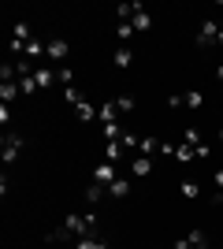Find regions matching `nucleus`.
I'll list each match as a JSON object with an SVG mask.
<instances>
[{"label":"nucleus","instance_id":"1","mask_svg":"<svg viewBox=\"0 0 223 249\" xmlns=\"http://www.w3.org/2000/svg\"><path fill=\"white\" fill-rule=\"evenodd\" d=\"M97 231V212H82V216H67L64 227L56 231L49 242H60V238H93Z\"/></svg>","mask_w":223,"mask_h":249},{"label":"nucleus","instance_id":"2","mask_svg":"<svg viewBox=\"0 0 223 249\" xmlns=\"http://www.w3.org/2000/svg\"><path fill=\"white\" fill-rule=\"evenodd\" d=\"M34 41V30H30V22H15V26H11V52H26V45H30Z\"/></svg>","mask_w":223,"mask_h":249},{"label":"nucleus","instance_id":"3","mask_svg":"<svg viewBox=\"0 0 223 249\" xmlns=\"http://www.w3.org/2000/svg\"><path fill=\"white\" fill-rule=\"evenodd\" d=\"M19 153H22V138L19 134H8V138H4V164H15Z\"/></svg>","mask_w":223,"mask_h":249},{"label":"nucleus","instance_id":"4","mask_svg":"<svg viewBox=\"0 0 223 249\" xmlns=\"http://www.w3.org/2000/svg\"><path fill=\"white\" fill-rule=\"evenodd\" d=\"M216 37H220V26H216V19H205V22H201V30H197V45L205 49V45H212Z\"/></svg>","mask_w":223,"mask_h":249},{"label":"nucleus","instance_id":"5","mask_svg":"<svg viewBox=\"0 0 223 249\" xmlns=\"http://www.w3.org/2000/svg\"><path fill=\"white\" fill-rule=\"evenodd\" d=\"M116 164H97V171H93V182H101V186H112L116 182Z\"/></svg>","mask_w":223,"mask_h":249},{"label":"nucleus","instance_id":"6","mask_svg":"<svg viewBox=\"0 0 223 249\" xmlns=\"http://www.w3.org/2000/svg\"><path fill=\"white\" fill-rule=\"evenodd\" d=\"M45 49H49V60L64 63V60H67V52H71V45H67V41H60V37H52V41L45 45Z\"/></svg>","mask_w":223,"mask_h":249},{"label":"nucleus","instance_id":"7","mask_svg":"<svg viewBox=\"0 0 223 249\" xmlns=\"http://www.w3.org/2000/svg\"><path fill=\"white\" fill-rule=\"evenodd\" d=\"M149 171H153V156H134L130 160V175L134 178H145Z\"/></svg>","mask_w":223,"mask_h":249},{"label":"nucleus","instance_id":"8","mask_svg":"<svg viewBox=\"0 0 223 249\" xmlns=\"http://www.w3.org/2000/svg\"><path fill=\"white\" fill-rule=\"evenodd\" d=\"M34 82H37V89H52L60 78H56V71H45V67H37V71H34Z\"/></svg>","mask_w":223,"mask_h":249},{"label":"nucleus","instance_id":"9","mask_svg":"<svg viewBox=\"0 0 223 249\" xmlns=\"http://www.w3.org/2000/svg\"><path fill=\"white\" fill-rule=\"evenodd\" d=\"M116 115H119V104H116V101H108V104H101V108H97L101 126H104V123H116Z\"/></svg>","mask_w":223,"mask_h":249},{"label":"nucleus","instance_id":"10","mask_svg":"<svg viewBox=\"0 0 223 249\" xmlns=\"http://www.w3.org/2000/svg\"><path fill=\"white\" fill-rule=\"evenodd\" d=\"M138 11H145V8H141L138 0H130V4H119V8H116V15H119V22H130L134 15H138Z\"/></svg>","mask_w":223,"mask_h":249},{"label":"nucleus","instance_id":"11","mask_svg":"<svg viewBox=\"0 0 223 249\" xmlns=\"http://www.w3.org/2000/svg\"><path fill=\"white\" fill-rule=\"evenodd\" d=\"M112 63H116L119 71H127L130 63H134V52H130L127 45H123V49H116V52H112Z\"/></svg>","mask_w":223,"mask_h":249},{"label":"nucleus","instance_id":"12","mask_svg":"<svg viewBox=\"0 0 223 249\" xmlns=\"http://www.w3.org/2000/svg\"><path fill=\"white\" fill-rule=\"evenodd\" d=\"M19 93H22V89H19V78H15V82H0V101H4V104L15 101Z\"/></svg>","mask_w":223,"mask_h":249},{"label":"nucleus","instance_id":"13","mask_svg":"<svg viewBox=\"0 0 223 249\" xmlns=\"http://www.w3.org/2000/svg\"><path fill=\"white\" fill-rule=\"evenodd\" d=\"M74 115H78L82 123H93V119H97V108H93V104H89V101H82V104H78V108H74Z\"/></svg>","mask_w":223,"mask_h":249},{"label":"nucleus","instance_id":"14","mask_svg":"<svg viewBox=\"0 0 223 249\" xmlns=\"http://www.w3.org/2000/svg\"><path fill=\"white\" fill-rule=\"evenodd\" d=\"M101 134H104V142H119V138L127 134V130H123L119 123H104V126H101Z\"/></svg>","mask_w":223,"mask_h":249},{"label":"nucleus","instance_id":"15","mask_svg":"<svg viewBox=\"0 0 223 249\" xmlns=\"http://www.w3.org/2000/svg\"><path fill=\"white\" fill-rule=\"evenodd\" d=\"M130 26H134V34L149 30V26H153V15H149V11H138V15H134V19H130Z\"/></svg>","mask_w":223,"mask_h":249},{"label":"nucleus","instance_id":"16","mask_svg":"<svg viewBox=\"0 0 223 249\" xmlns=\"http://www.w3.org/2000/svg\"><path fill=\"white\" fill-rule=\"evenodd\" d=\"M119 156H127V149H123V142H108L104 145V160L112 164V160H119Z\"/></svg>","mask_w":223,"mask_h":249},{"label":"nucleus","instance_id":"17","mask_svg":"<svg viewBox=\"0 0 223 249\" xmlns=\"http://www.w3.org/2000/svg\"><path fill=\"white\" fill-rule=\"evenodd\" d=\"M127 194H130V182H127V178H116V182L108 186V197H127Z\"/></svg>","mask_w":223,"mask_h":249},{"label":"nucleus","instance_id":"18","mask_svg":"<svg viewBox=\"0 0 223 249\" xmlns=\"http://www.w3.org/2000/svg\"><path fill=\"white\" fill-rule=\"evenodd\" d=\"M104 194H108V186H101V182H93V186L86 190V205H97V201L104 197Z\"/></svg>","mask_w":223,"mask_h":249},{"label":"nucleus","instance_id":"19","mask_svg":"<svg viewBox=\"0 0 223 249\" xmlns=\"http://www.w3.org/2000/svg\"><path fill=\"white\" fill-rule=\"evenodd\" d=\"M64 101L71 104V108H78V104H82L86 97H82V89H78V86H67V89H64Z\"/></svg>","mask_w":223,"mask_h":249},{"label":"nucleus","instance_id":"20","mask_svg":"<svg viewBox=\"0 0 223 249\" xmlns=\"http://www.w3.org/2000/svg\"><path fill=\"white\" fill-rule=\"evenodd\" d=\"M41 56H49V49H45L41 41H30V45H26V60H41Z\"/></svg>","mask_w":223,"mask_h":249},{"label":"nucleus","instance_id":"21","mask_svg":"<svg viewBox=\"0 0 223 249\" xmlns=\"http://www.w3.org/2000/svg\"><path fill=\"white\" fill-rule=\"evenodd\" d=\"M193 156H197V149H193V145H186V142H182V145L175 149V160H182V164H190Z\"/></svg>","mask_w":223,"mask_h":249},{"label":"nucleus","instance_id":"22","mask_svg":"<svg viewBox=\"0 0 223 249\" xmlns=\"http://www.w3.org/2000/svg\"><path fill=\"white\" fill-rule=\"evenodd\" d=\"M153 153H160L156 138H141V145H138V156H153Z\"/></svg>","mask_w":223,"mask_h":249},{"label":"nucleus","instance_id":"23","mask_svg":"<svg viewBox=\"0 0 223 249\" xmlns=\"http://www.w3.org/2000/svg\"><path fill=\"white\" fill-rule=\"evenodd\" d=\"M182 197H186V201L201 197V186H197V182H190V178H186V182H182Z\"/></svg>","mask_w":223,"mask_h":249},{"label":"nucleus","instance_id":"24","mask_svg":"<svg viewBox=\"0 0 223 249\" xmlns=\"http://www.w3.org/2000/svg\"><path fill=\"white\" fill-rule=\"evenodd\" d=\"M205 104V93L201 89H190V93H186V108H201Z\"/></svg>","mask_w":223,"mask_h":249},{"label":"nucleus","instance_id":"25","mask_svg":"<svg viewBox=\"0 0 223 249\" xmlns=\"http://www.w3.org/2000/svg\"><path fill=\"white\" fill-rule=\"evenodd\" d=\"M56 78H60V86H74V71H67V67H56Z\"/></svg>","mask_w":223,"mask_h":249},{"label":"nucleus","instance_id":"26","mask_svg":"<svg viewBox=\"0 0 223 249\" xmlns=\"http://www.w3.org/2000/svg\"><path fill=\"white\" fill-rule=\"evenodd\" d=\"M186 145H193V149L205 145V142H201V130H197V126H186Z\"/></svg>","mask_w":223,"mask_h":249},{"label":"nucleus","instance_id":"27","mask_svg":"<svg viewBox=\"0 0 223 249\" xmlns=\"http://www.w3.org/2000/svg\"><path fill=\"white\" fill-rule=\"evenodd\" d=\"M116 37H119V41H130V37H134V26H130V22H119V26H116Z\"/></svg>","mask_w":223,"mask_h":249},{"label":"nucleus","instance_id":"28","mask_svg":"<svg viewBox=\"0 0 223 249\" xmlns=\"http://www.w3.org/2000/svg\"><path fill=\"white\" fill-rule=\"evenodd\" d=\"M116 104H119V112H134V97H130V93L116 97Z\"/></svg>","mask_w":223,"mask_h":249},{"label":"nucleus","instance_id":"29","mask_svg":"<svg viewBox=\"0 0 223 249\" xmlns=\"http://www.w3.org/2000/svg\"><path fill=\"white\" fill-rule=\"evenodd\" d=\"M19 89H22V97H30L34 89H37V82H34V74H30V78H19Z\"/></svg>","mask_w":223,"mask_h":249},{"label":"nucleus","instance_id":"30","mask_svg":"<svg viewBox=\"0 0 223 249\" xmlns=\"http://www.w3.org/2000/svg\"><path fill=\"white\" fill-rule=\"evenodd\" d=\"M182 104H186V97H182V93H171L168 97V108H171V112H179Z\"/></svg>","mask_w":223,"mask_h":249},{"label":"nucleus","instance_id":"31","mask_svg":"<svg viewBox=\"0 0 223 249\" xmlns=\"http://www.w3.org/2000/svg\"><path fill=\"white\" fill-rule=\"evenodd\" d=\"M74 249H101V242H97V238H78Z\"/></svg>","mask_w":223,"mask_h":249},{"label":"nucleus","instance_id":"32","mask_svg":"<svg viewBox=\"0 0 223 249\" xmlns=\"http://www.w3.org/2000/svg\"><path fill=\"white\" fill-rule=\"evenodd\" d=\"M186 238H190V246H208V242H205V231H190Z\"/></svg>","mask_w":223,"mask_h":249},{"label":"nucleus","instance_id":"33","mask_svg":"<svg viewBox=\"0 0 223 249\" xmlns=\"http://www.w3.org/2000/svg\"><path fill=\"white\" fill-rule=\"evenodd\" d=\"M171 249H193V246H190V238H175V246H171Z\"/></svg>","mask_w":223,"mask_h":249},{"label":"nucleus","instance_id":"34","mask_svg":"<svg viewBox=\"0 0 223 249\" xmlns=\"http://www.w3.org/2000/svg\"><path fill=\"white\" fill-rule=\"evenodd\" d=\"M216 190L223 194V167H216Z\"/></svg>","mask_w":223,"mask_h":249},{"label":"nucleus","instance_id":"35","mask_svg":"<svg viewBox=\"0 0 223 249\" xmlns=\"http://www.w3.org/2000/svg\"><path fill=\"white\" fill-rule=\"evenodd\" d=\"M216 78H220V82H223V63H220V67H216Z\"/></svg>","mask_w":223,"mask_h":249},{"label":"nucleus","instance_id":"36","mask_svg":"<svg viewBox=\"0 0 223 249\" xmlns=\"http://www.w3.org/2000/svg\"><path fill=\"white\" fill-rule=\"evenodd\" d=\"M216 45H220V49H223V26H220V37H216Z\"/></svg>","mask_w":223,"mask_h":249},{"label":"nucleus","instance_id":"37","mask_svg":"<svg viewBox=\"0 0 223 249\" xmlns=\"http://www.w3.org/2000/svg\"><path fill=\"white\" fill-rule=\"evenodd\" d=\"M193 249H208V246H193Z\"/></svg>","mask_w":223,"mask_h":249},{"label":"nucleus","instance_id":"38","mask_svg":"<svg viewBox=\"0 0 223 249\" xmlns=\"http://www.w3.org/2000/svg\"><path fill=\"white\" fill-rule=\"evenodd\" d=\"M220 142H223V130H220Z\"/></svg>","mask_w":223,"mask_h":249}]
</instances>
